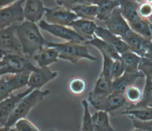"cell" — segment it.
I'll return each instance as SVG.
<instances>
[{"mask_svg": "<svg viewBox=\"0 0 152 131\" xmlns=\"http://www.w3.org/2000/svg\"><path fill=\"white\" fill-rule=\"evenodd\" d=\"M8 54L23 55L16 35V25L0 29V60Z\"/></svg>", "mask_w": 152, "mask_h": 131, "instance_id": "obj_5", "label": "cell"}, {"mask_svg": "<svg viewBox=\"0 0 152 131\" xmlns=\"http://www.w3.org/2000/svg\"><path fill=\"white\" fill-rule=\"evenodd\" d=\"M31 72L6 74L0 77V102L10 96L14 91L28 85Z\"/></svg>", "mask_w": 152, "mask_h": 131, "instance_id": "obj_4", "label": "cell"}, {"mask_svg": "<svg viewBox=\"0 0 152 131\" xmlns=\"http://www.w3.org/2000/svg\"><path fill=\"white\" fill-rule=\"evenodd\" d=\"M81 104H82V107H83V111L81 130H82L93 131V118H92V115H91L89 111V102H88V101L87 99H83L81 101Z\"/></svg>", "mask_w": 152, "mask_h": 131, "instance_id": "obj_28", "label": "cell"}, {"mask_svg": "<svg viewBox=\"0 0 152 131\" xmlns=\"http://www.w3.org/2000/svg\"><path fill=\"white\" fill-rule=\"evenodd\" d=\"M124 73V66L123 64L121 58L114 60L112 70H111V78H112V79L118 78L120 75H122Z\"/></svg>", "mask_w": 152, "mask_h": 131, "instance_id": "obj_33", "label": "cell"}, {"mask_svg": "<svg viewBox=\"0 0 152 131\" xmlns=\"http://www.w3.org/2000/svg\"><path fill=\"white\" fill-rule=\"evenodd\" d=\"M59 75V72L53 71L48 66L46 67H37L36 70L30 73L27 87L33 88H40L43 85L52 81Z\"/></svg>", "mask_w": 152, "mask_h": 131, "instance_id": "obj_10", "label": "cell"}, {"mask_svg": "<svg viewBox=\"0 0 152 131\" xmlns=\"http://www.w3.org/2000/svg\"><path fill=\"white\" fill-rule=\"evenodd\" d=\"M122 115H126L129 118H135L140 121H148L152 119V107H134L131 105L123 111Z\"/></svg>", "mask_w": 152, "mask_h": 131, "instance_id": "obj_24", "label": "cell"}, {"mask_svg": "<svg viewBox=\"0 0 152 131\" xmlns=\"http://www.w3.org/2000/svg\"><path fill=\"white\" fill-rule=\"evenodd\" d=\"M126 102L127 100H126L124 93L113 91L106 98L103 111H107V112L116 111L120 107H122L126 103Z\"/></svg>", "mask_w": 152, "mask_h": 131, "instance_id": "obj_23", "label": "cell"}, {"mask_svg": "<svg viewBox=\"0 0 152 131\" xmlns=\"http://www.w3.org/2000/svg\"><path fill=\"white\" fill-rule=\"evenodd\" d=\"M25 1L26 0H18L10 6L0 8V29L17 25L25 21Z\"/></svg>", "mask_w": 152, "mask_h": 131, "instance_id": "obj_6", "label": "cell"}, {"mask_svg": "<svg viewBox=\"0 0 152 131\" xmlns=\"http://www.w3.org/2000/svg\"><path fill=\"white\" fill-rule=\"evenodd\" d=\"M94 1H95V0H89L90 3H93V2H94Z\"/></svg>", "mask_w": 152, "mask_h": 131, "instance_id": "obj_41", "label": "cell"}, {"mask_svg": "<svg viewBox=\"0 0 152 131\" xmlns=\"http://www.w3.org/2000/svg\"><path fill=\"white\" fill-rule=\"evenodd\" d=\"M138 14L140 17L144 19H148L152 16V4L149 3H142L139 4Z\"/></svg>", "mask_w": 152, "mask_h": 131, "instance_id": "obj_34", "label": "cell"}, {"mask_svg": "<svg viewBox=\"0 0 152 131\" xmlns=\"http://www.w3.org/2000/svg\"><path fill=\"white\" fill-rule=\"evenodd\" d=\"M133 129L136 130L152 131V119L148 121H140L135 118H130Z\"/></svg>", "mask_w": 152, "mask_h": 131, "instance_id": "obj_32", "label": "cell"}, {"mask_svg": "<svg viewBox=\"0 0 152 131\" xmlns=\"http://www.w3.org/2000/svg\"><path fill=\"white\" fill-rule=\"evenodd\" d=\"M55 2H56L58 5H60V6H61L62 5V3H61V0H55Z\"/></svg>", "mask_w": 152, "mask_h": 131, "instance_id": "obj_38", "label": "cell"}, {"mask_svg": "<svg viewBox=\"0 0 152 131\" xmlns=\"http://www.w3.org/2000/svg\"><path fill=\"white\" fill-rule=\"evenodd\" d=\"M69 26L78 33L86 42L95 36V32L98 26L95 21L78 18L70 23Z\"/></svg>", "mask_w": 152, "mask_h": 131, "instance_id": "obj_15", "label": "cell"}, {"mask_svg": "<svg viewBox=\"0 0 152 131\" xmlns=\"http://www.w3.org/2000/svg\"><path fill=\"white\" fill-rule=\"evenodd\" d=\"M32 90L33 88L28 87V88L25 91L20 92L17 94H14L12 93L10 96L0 102V124L3 126V129L7 124L8 118L13 111L14 108L16 107L17 103Z\"/></svg>", "mask_w": 152, "mask_h": 131, "instance_id": "obj_9", "label": "cell"}, {"mask_svg": "<svg viewBox=\"0 0 152 131\" xmlns=\"http://www.w3.org/2000/svg\"><path fill=\"white\" fill-rule=\"evenodd\" d=\"M44 16L47 22L69 26L70 23L79 17L71 9L66 7L60 6L54 7H46Z\"/></svg>", "mask_w": 152, "mask_h": 131, "instance_id": "obj_8", "label": "cell"}, {"mask_svg": "<svg viewBox=\"0 0 152 131\" xmlns=\"http://www.w3.org/2000/svg\"><path fill=\"white\" fill-rule=\"evenodd\" d=\"M95 3L98 7V14L96 21L104 22L115 10L119 7V0H95Z\"/></svg>", "mask_w": 152, "mask_h": 131, "instance_id": "obj_19", "label": "cell"}, {"mask_svg": "<svg viewBox=\"0 0 152 131\" xmlns=\"http://www.w3.org/2000/svg\"><path fill=\"white\" fill-rule=\"evenodd\" d=\"M61 3H62L61 6H64L67 8H69V9H71L73 7L76 6V5L88 3H90V2L89 0H61Z\"/></svg>", "mask_w": 152, "mask_h": 131, "instance_id": "obj_35", "label": "cell"}, {"mask_svg": "<svg viewBox=\"0 0 152 131\" xmlns=\"http://www.w3.org/2000/svg\"><path fill=\"white\" fill-rule=\"evenodd\" d=\"M87 85L85 80L82 78L72 79L69 84V91L75 95H80L84 93Z\"/></svg>", "mask_w": 152, "mask_h": 131, "instance_id": "obj_30", "label": "cell"}, {"mask_svg": "<svg viewBox=\"0 0 152 131\" xmlns=\"http://www.w3.org/2000/svg\"><path fill=\"white\" fill-rule=\"evenodd\" d=\"M95 35L97 36L100 39H103L106 43H108L120 55L129 51V46L124 41V39L119 36L115 35V34H113L107 28H105L102 26H97Z\"/></svg>", "mask_w": 152, "mask_h": 131, "instance_id": "obj_13", "label": "cell"}, {"mask_svg": "<svg viewBox=\"0 0 152 131\" xmlns=\"http://www.w3.org/2000/svg\"><path fill=\"white\" fill-rule=\"evenodd\" d=\"M18 0H0V8L4 7L10 6L12 4L15 3Z\"/></svg>", "mask_w": 152, "mask_h": 131, "instance_id": "obj_36", "label": "cell"}, {"mask_svg": "<svg viewBox=\"0 0 152 131\" xmlns=\"http://www.w3.org/2000/svg\"><path fill=\"white\" fill-rule=\"evenodd\" d=\"M143 57H145V58L149 59V60L152 61V41L151 43L150 46H149L147 51H146V52H145V56H144Z\"/></svg>", "mask_w": 152, "mask_h": 131, "instance_id": "obj_37", "label": "cell"}, {"mask_svg": "<svg viewBox=\"0 0 152 131\" xmlns=\"http://www.w3.org/2000/svg\"><path fill=\"white\" fill-rule=\"evenodd\" d=\"M16 35L23 55L30 59L48 43L40 32L38 24L26 20L16 25Z\"/></svg>", "mask_w": 152, "mask_h": 131, "instance_id": "obj_1", "label": "cell"}, {"mask_svg": "<svg viewBox=\"0 0 152 131\" xmlns=\"http://www.w3.org/2000/svg\"><path fill=\"white\" fill-rule=\"evenodd\" d=\"M49 90H41V89H33L32 91L26 95L20 100L14 108L13 111L12 112L10 116L7 121V124L4 126V130H11L14 124L18 120L21 118L26 117L30 111L35 107L40 102L43 100V98L49 94Z\"/></svg>", "mask_w": 152, "mask_h": 131, "instance_id": "obj_3", "label": "cell"}, {"mask_svg": "<svg viewBox=\"0 0 152 131\" xmlns=\"http://www.w3.org/2000/svg\"><path fill=\"white\" fill-rule=\"evenodd\" d=\"M38 26H39L41 29L49 33L50 35L55 37L64 39L65 41L82 43H85V40L69 26L57 25V24H50L47 22L45 20H41L38 23Z\"/></svg>", "mask_w": 152, "mask_h": 131, "instance_id": "obj_7", "label": "cell"}, {"mask_svg": "<svg viewBox=\"0 0 152 131\" xmlns=\"http://www.w3.org/2000/svg\"><path fill=\"white\" fill-rule=\"evenodd\" d=\"M134 107H152V79L147 75L145 76V86L142 91V98Z\"/></svg>", "mask_w": 152, "mask_h": 131, "instance_id": "obj_27", "label": "cell"}, {"mask_svg": "<svg viewBox=\"0 0 152 131\" xmlns=\"http://www.w3.org/2000/svg\"><path fill=\"white\" fill-rule=\"evenodd\" d=\"M2 65H4V61L3 60H0V66Z\"/></svg>", "mask_w": 152, "mask_h": 131, "instance_id": "obj_40", "label": "cell"}, {"mask_svg": "<svg viewBox=\"0 0 152 131\" xmlns=\"http://www.w3.org/2000/svg\"><path fill=\"white\" fill-rule=\"evenodd\" d=\"M145 2H146V3H151V4H152V0H145Z\"/></svg>", "mask_w": 152, "mask_h": 131, "instance_id": "obj_39", "label": "cell"}, {"mask_svg": "<svg viewBox=\"0 0 152 131\" xmlns=\"http://www.w3.org/2000/svg\"><path fill=\"white\" fill-rule=\"evenodd\" d=\"M119 2L120 13L129 24L141 18L138 14L137 0H119Z\"/></svg>", "mask_w": 152, "mask_h": 131, "instance_id": "obj_18", "label": "cell"}, {"mask_svg": "<svg viewBox=\"0 0 152 131\" xmlns=\"http://www.w3.org/2000/svg\"><path fill=\"white\" fill-rule=\"evenodd\" d=\"M122 39L129 46L130 51L138 54L142 57L145 56L152 41V39H148L139 35L138 34L132 31V29L125 36H124Z\"/></svg>", "mask_w": 152, "mask_h": 131, "instance_id": "obj_12", "label": "cell"}, {"mask_svg": "<svg viewBox=\"0 0 152 131\" xmlns=\"http://www.w3.org/2000/svg\"><path fill=\"white\" fill-rule=\"evenodd\" d=\"M45 8L42 0H26L24 4L25 20L39 23L44 16Z\"/></svg>", "mask_w": 152, "mask_h": 131, "instance_id": "obj_14", "label": "cell"}, {"mask_svg": "<svg viewBox=\"0 0 152 131\" xmlns=\"http://www.w3.org/2000/svg\"><path fill=\"white\" fill-rule=\"evenodd\" d=\"M140 78H145V75L141 71L137 72H126L118 78L112 80V92L124 93L130 85L135 84V82Z\"/></svg>", "mask_w": 152, "mask_h": 131, "instance_id": "obj_17", "label": "cell"}, {"mask_svg": "<svg viewBox=\"0 0 152 131\" xmlns=\"http://www.w3.org/2000/svg\"><path fill=\"white\" fill-rule=\"evenodd\" d=\"M32 58L36 62L39 67H46L58 62L59 52L55 48L46 45L39 49Z\"/></svg>", "mask_w": 152, "mask_h": 131, "instance_id": "obj_16", "label": "cell"}, {"mask_svg": "<svg viewBox=\"0 0 152 131\" xmlns=\"http://www.w3.org/2000/svg\"><path fill=\"white\" fill-rule=\"evenodd\" d=\"M11 130H17L24 131V130H30V131H39V128L35 126V124H33L30 121H29L26 117L21 118L14 124V125L12 127Z\"/></svg>", "mask_w": 152, "mask_h": 131, "instance_id": "obj_31", "label": "cell"}, {"mask_svg": "<svg viewBox=\"0 0 152 131\" xmlns=\"http://www.w3.org/2000/svg\"><path fill=\"white\" fill-rule=\"evenodd\" d=\"M103 23L110 31L120 38L125 36L131 30L129 23L120 13L119 7H117Z\"/></svg>", "mask_w": 152, "mask_h": 131, "instance_id": "obj_11", "label": "cell"}, {"mask_svg": "<svg viewBox=\"0 0 152 131\" xmlns=\"http://www.w3.org/2000/svg\"><path fill=\"white\" fill-rule=\"evenodd\" d=\"M141 60V56L130 50L121 54V61L124 66V71L126 72L139 71V65Z\"/></svg>", "mask_w": 152, "mask_h": 131, "instance_id": "obj_25", "label": "cell"}, {"mask_svg": "<svg viewBox=\"0 0 152 131\" xmlns=\"http://www.w3.org/2000/svg\"><path fill=\"white\" fill-rule=\"evenodd\" d=\"M79 18L96 21L98 14V7L96 4L93 3H83L73 7L71 8Z\"/></svg>", "mask_w": 152, "mask_h": 131, "instance_id": "obj_20", "label": "cell"}, {"mask_svg": "<svg viewBox=\"0 0 152 131\" xmlns=\"http://www.w3.org/2000/svg\"><path fill=\"white\" fill-rule=\"evenodd\" d=\"M127 102H129L132 104H137L141 101L142 98V91L137 87L135 85H130L124 92Z\"/></svg>", "mask_w": 152, "mask_h": 131, "instance_id": "obj_29", "label": "cell"}, {"mask_svg": "<svg viewBox=\"0 0 152 131\" xmlns=\"http://www.w3.org/2000/svg\"><path fill=\"white\" fill-rule=\"evenodd\" d=\"M129 25L130 29L138 34L139 35L148 39H152V31L150 26V21H148V19H144L141 17L133 22L129 23Z\"/></svg>", "mask_w": 152, "mask_h": 131, "instance_id": "obj_26", "label": "cell"}, {"mask_svg": "<svg viewBox=\"0 0 152 131\" xmlns=\"http://www.w3.org/2000/svg\"><path fill=\"white\" fill-rule=\"evenodd\" d=\"M84 43L86 45H92L95 47L96 49L99 50L102 54H106V55L109 56L115 60L121 58V55L113 48L112 46L110 45L108 43L104 41L103 39L98 38L97 36L95 35L93 39L88 40Z\"/></svg>", "mask_w": 152, "mask_h": 131, "instance_id": "obj_21", "label": "cell"}, {"mask_svg": "<svg viewBox=\"0 0 152 131\" xmlns=\"http://www.w3.org/2000/svg\"><path fill=\"white\" fill-rule=\"evenodd\" d=\"M47 45L53 47L59 52V59L76 64L82 59L96 62V57L91 54L85 43L66 41L64 43L48 42Z\"/></svg>", "mask_w": 152, "mask_h": 131, "instance_id": "obj_2", "label": "cell"}, {"mask_svg": "<svg viewBox=\"0 0 152 131\" xmlns=\"http://www.w3.org/2000/svg\"><path fill=\"white\" fill-rule=\"evenodd\" d=\"M93 130L96 131H114V128L110 124L109 112L105 111H96L92 115Z\"/></svg>", "mask_w": 152, "mask_h": 131, "instance_id": "obj_22", "label": "cell"}]
</instances>
